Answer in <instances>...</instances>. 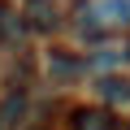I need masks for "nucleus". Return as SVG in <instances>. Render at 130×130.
<instances>
[{
	"label": "nucleus",
	"mask_w": 130,
	"mask_h": 130,
	"mask_svg": "<svg viewBox=\"0 0 130 130\" xmlns=\"http://www.w3.org/2000/svg\"><path fill=\"white\" fill-rule=\"evenodd\" d=\"M87 13L95 22H104V26H121V22H130V0H100V5H91Z\"/></svg>",
	"instance_id": "f257e3e1"
},
{
	"label": "nucleus",
	"mask_w": 130,
	"mask_h": 130,
	"mask_svg": "<svg viewBox=\"0 0 130 130\" xmlns=\"http://www.w3.org/2000/svg\"><path fill=\"white\" fill-rule=\"evenodd\" d=\"M100 95H108V100H130V83H126V78H100Z\"/></svg>",
	"instance_id": "7ed1b4c3"
},
{
	"label": "nucleus",
	"mask_w": 130,
	"mask_h": 130,
	"mask_svg": "<svg viewBox=\"0 0 130 130\" xmlns=\"http://www.w3.org/2000/svg\"><path fill=\"white\" fill-rule=\"evenodd\" d=\"M74 130H117V126H113V113H104V108H78Z\"/></svg>",
	"instance_id": "f03ea898"
}]
</instances>
